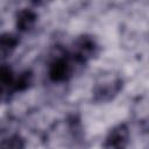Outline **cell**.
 <instances>
[{
    "instance_id": "cell-1",
    "label": "cell",
    "mask_w": 149,
    "mask_h": 149,
    "mask_svg": "<svg viewBox=\"0 0 149 149\" xmlns=\"http://www.w3.org/2000/svg\"><path fill=\"white\" fill-rule=\"evenodd\" d=\"M122 88V79L119 74L101 76L93 86V100L97 102H106L112 100Z\"/></svg>"
},
{
    "instance_id": "cell-2",
    "label": "cell",
    "mask_w": 149,
    "mask_h": 149,
    "mask_svg": "<svg viewBox=\"0 0 149 149\" xmlns=\"http://www.w3.org/2000/svg\"><path fill=\"white\" fill-rule=\"evenodd\" d=\"M98 43L92 36L83 35L73 42L71 56L76 63L83 64L86 63L88 59L93 58L98 54Z\"/></svg>"
},
{
    "instance_id": "cell-3",
    "label": "cell",
    "mask_w": 149,
    "mask_h": 149,
    "mask_svg": "<svg viewBox=\"0 0 149 149\" xmlns=\"http://www.w3.org/2000/svg\"><path fill=\"white\" fill-rule=\"evenodd\" d=\"M72 62H74L72 56L70 57V56L61 55L54 58L49 64V69H48L49 78L55 83L66 81L72 74V70H73Z\"/></svg>"
},
{
    "instance_id": "cell-4",
    "label": "cell",
    "mask_w": 149,
    "mask_h": 149,
    "mask_svg": "<svg viewBox=\"0 0 149 149\" xmlns=\"http://www.w3.org/2000/svg\"><path fill=\"white\" fill-rule=\"evenodd\" d=\"M129 142V129L126 123L114 126L105 137V149H126Z\"/></svg>"
},
{
    "instance_id": "cell-5",
    "label": "cell",
    "mask_w": 149,
    "mask_h": 149,
    "mask_svg": "<svg viewBox=\"0 0 149 149\" xmlns=\"http://www.w3.org/2000/svg\"><path fill=\"white\" fill-rule=\"evenodd\" d=\"M17 77L14 76L9 66L0 65V102L9 100L15 92H19Z\"/></svg>"
},
{
    "instance_id": "cell-6",
    "label": "cell",
    "mask_w": 149,
    "mask_h": 149,
    "mask_svg": "<svg viewBox=\"0 0 149 149\" xmlns=\"http://www.w3.org/2000/svg\"><path fill=\"white\" fill-rule=\"evenodd\" d=\"M20 40L15 34H12V33L0 34V62L6 59L13 54Z\"/></svg>"
},
{
    "instance_id": "cell-7",
    "label": "cell",
    "mask_w": 149,
    "mask_h": 149,
    "mask_svg": "<svg viewBox=\"0 0 149 149\" xmlns=\"http://www.w3.org/2000/svg\"><path fill=\"white\" fill-rule=\"evenodd\" d=\"M37 21V14L31 9H21L16 14V27L20 31L30 30Z\"/></svg>"
},
{
    "instance_id": "cell-8",
    "label": "cell",
    "mask_w": 149,
    "mask_h": 149,
    "mask_svg": "<svg viewBox=\"0 0 149 149\" xmlns=\"http://www.w3.org/2000/svg\"><path fill=\"white\" fill-rule=\"evenodd\" d=\"M26 141L19 134H13L0 141V149H24Z\"/></svg>"
}]
</instances>
